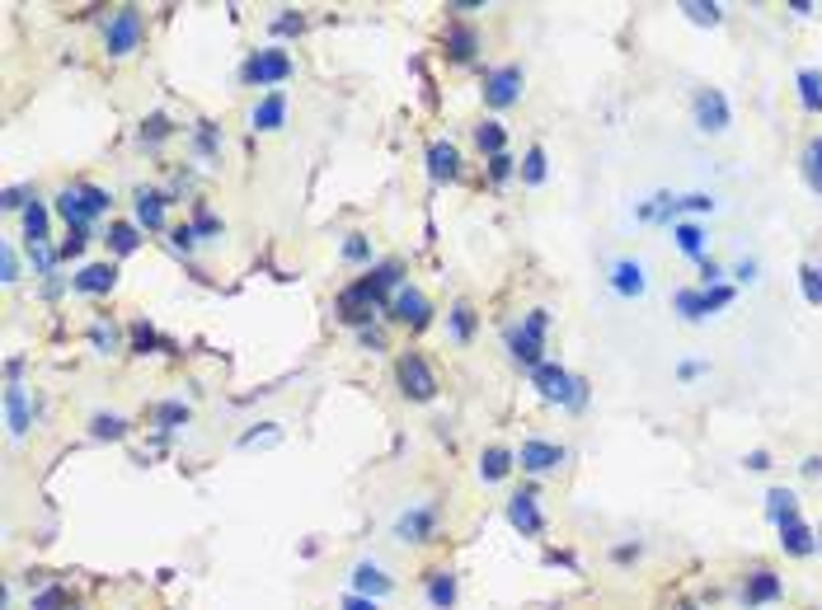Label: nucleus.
<instances>
[{
	"label": "nucleus",
	"instance_id": "obj_1",
	"mask_svg": "<svg viewBox=\"0 0 822 610\" xmlns=\"http://www.w3.org/2000/svg\"><path fill=\"white\" fill-rule=\"evenodd\" d=\"M733 296H738V291H733L728 282H719V287H681V291L672 296V310L687 320V324H700V320H709V315L728 310Z\"/></svg>",
	"mask_w": 822,
	"mask_h": 610
},
{
	"label": "nucleus",
	"instance_id": "obj_2",
	"mask_svg": "<svg viewBox=\"0 0 822 610\" xmlns=\"http://www.w3.org/2000/svg\"><path fill=\"white\" fill-rule=\"evenodd\" d=\"M142 38H146V19H142L136 5H123V10L108 15V24H104V52L108 57H132V52L142 47Z\"/></svg>",
	"mask_w": 822,
	"mask_h": 610
},
{
	"label": "nucleus",
	"instance_id": "obj_3",
	"mask_svg": "<svg viewBox=\"0 0 822 610\" xmlns=\"http://www.w3.org/2000/svg\"><path fill=\"white\" fill-rule=\"evenodd\" d=\"M531 385L540 390L545 404H569V408H583V404H588L583 380H573V376H569L564 367H555V362H540V367L531 371Z\"/></svg>",
	"mask_w": 822,
	"mask_h": 610
},
{
	"label": "nucleus",
	"instance_id": "obj_4",
	"mask_svg": "<svg viewBox=\"0 0 822 610\" xmlns=\"http://www.w3.org/2000/svg\"><path fill=\"white\" fill-rule=\"evenodd\" d=\"M292 57L282 47H263V52H250L244 57V85H259V90H272V85H282V80H292Z\"/></svg>",
	"mask_w": 822,
	"mask_h": 610
},
{
	"label": "nucleus",
	"instance_id": "obj_5",
	"mask_svg": "<svg viewBox=\"0 0 822 610\" xmlns=\"http://www.w3.org/2000/svg\"><path fill=\"white\" fill-rule=\"evenodd\" d=\"M395 376H400L404 399H414V404L437 399V376H432V367H428V357H423V352H400Z\"/></svg>",
	"mask_w": 822,
	"mask_h": 610
},
{
	"label": "nucleus",
	"instance_id": "obj_6",
	"mask_svg": "<svg viewBox=\"0 0 822 610\" xmlns=\"http://www.w3.org/2000/svg\"><path fill=\"white\" fill-rule=\"evenodd\" d=\"M437 531V503L423 497V503H409L400 517H395V540L400 545H428Z\"/></svg>",
	"mask_w": 822,
	"mask_h": 610
},
{
	"label": "nucleus",
	"instance_id": "obj_7",
	"mask_svg": "<svg viewBox=\"0 0 822 610\" xmlns=\"http://www.w3.org/2000/svg\"><path fill=\"white\" fill-rule=\"evenodd\" d=\"M691 118H696V132H705V136H724L728 123H733L724 90H700V94L691 99Z\"/></svg>",
	"mask_w": 822,
	"mask_h": 610
},
{
	"label": "nucleus",
	"instance_id": "obj_8",
	"mask_svg": "<svg viewBox=\"0 0 822 610\" xmlns=\"http://www.w3.org/2000/svg\"><path fill=\"white\" fill-rule=\"evenodd\" d=\"M522 66H493L489 75H484V103L489 108H512L517 99H522Z\"/></svg>",
	"mask_w": 822,
	"mask_h": 610
},
{
	"label": "nucleus",
	"instance_id": "obj_9",
	"mask_svg": "<svg viewBox=\"0 0 822 610\" xmlns=\"http://www.w3.org/2000/svg\"><path fill=\"white\" fill-rule=\"evenodd\" d=\"M569 460L564 447H555V441H540V437H527L522 451H517V465L527 469V475H550V469H560Z\"/></svg>",
	"mask_w": 822,
	"mask_h": 610
},
{
	"label": "nucleus",
	"instance_id": "obj_10",
	"mask_svg": "<svg viewBox=\"0 0 822 610\" xmlns=\"http://www.w3.org/2000/svg\"><path fill=\"white\" fill-rule=\"evenodd\" d=\"M391 320H400V324H409V329H423L428 320H432V305H428V296L419 291V287H400L395 296H391Z\"/></svg>",
	"mask_w": 822,
	"mask_h": 610
},
{
	"label": "nucleus",
	"instance_id": "obj_11",
	"mask_svg": "<svg viewBox=\"0 0 822 610\" xmlns=\"http://www.w3.org/2000/svg\"><path fill=\"white\" fill-rule=\"evenodd\" d=\"M611 291L620 300H639L649 291V268L639 259H616L611 263Z\"/></svg>",
	"mask_w": 822,
	"mask_h": 610
},
{
	"label": "nucleus",
	"instance_id": "obj_12",
	"mask_svg": "<svg viewBox=\"0 0 822 610\" xmlns=\"http://www.w3.org/2000/svg\"><path fill=\"white\" fill-rule=\"evenodd\" d=\"M352 596H367V601H376V596H391L395 592V577H386V568L381 564H371V559H362L358 568H352Z\"/></svg>",
	"mask_w": 822,
	"mask_h": 610
},
{
	"label": "nucleus",
	"instance_id": "obj_13",
	"mask_svg": "<svg viewBox=\"0 0 822 610\" xmlns=\"http://www.w3.org/2000/svg\"><path fill=\"white\" fill-rule=\"evenodd\" d=\"M114 287H118V268L114 263H85L71 277V291H80V296H108Z\"/></svg>",
	"mask_w": 822,
	"mask_h": 610
},
{
	"label": "nucleus",
	"instance_id": "obj_14",
	"mask_svg": "<svg viewBox=\"0 0 822 610\" xmlns=\"http://www.w3.org/2000/svg\"><path fill=\"white\" fill-rule=\"evenodd\" d=\"M132 212H136V226H142V231H164V192L136 188L132 192Z\"/></svg>",
	"mask_w": 822,
	"mask_h": 610
},
{
	"label": "nucleus",
	"instance_id": "obj_15",
	"mask_svg": "<svg viewBox=\"0 0 822 610\" xmlns=\"http://www.w3.org/2000/svg\"><path fill=\"white\" fill-rule=\"evenodd\" d=\"M282 123H287V94H282V90H268V94L254 103L250 127H254V132H278Z\"/></svg>",
	"mask_w": 822,
	"mask_h": 610
},
{
	"label": "nucleus",
	"instance_id": "obj_16",
	"mask_svg": "<svg viewBox=\"0 0 822 610\" xmlns=\"http://www.w3.org/2000/svg\"><path fill=\"white\" fill-rule=\"evenodd\" d=\"M508 521H512L522 536H540V531H545V517H540V507H536L531 493H512V497H508Z\"/></svg>",
	"mask_w": 822,
	"mask_h": 610
},
{
	"label": "nucleus",
	"instance_id": "obj_17",
	"mask_svg": "<svg viewBox=\"0 0 822 610\" xmlns=\"http://www.w3.org/2000/svg\"><path fill=\"white\" fill-rule=\"evenodd\" d=\"M540 348H545V339H540V334H531L527 324H517L512 334H508V352H512V362H517V367H527V371H536V367H540Z\"/></svg>",
	"mask_w": 822,
	"mask_h": 610
},
{
	"label": "nucleus",
	"instance_id": "obj_18",
	"mask_svg": "<svg viewBox=\"0 0 822 610\" xmlns=\"http://www.w3.org/2000/svg\"><path fill=\"white\" fill-rule=\"evenodd\" d=\"M461 174V151L451 142H432L428 146V179L432 183H451Z\"/></svg>",
	"mask_w": 822,
	"mask_h": 610
},
{
	"label": "nucleus",
	"instance_id": "obj_19",
	"mask_svg": "<svg viewBox=\"0 0 822 610\" xmlns=\"http://www.w3.org/2000/svg\"><path fill=\"white\" fill-rule=\"evenodd\" d=\"M52 207H57V216L66 221L71 231H85L90 221H94V216H90V207H85V188H62Z\"/></svg>",
	"mask_w": 822,
	"mask_h": 610
},
{
	"label": "nucleus",
	"instance_id": "obj_20",
	"mask_svg": "<svg viewBox=\"0 0 822 610\" xmlns=\"http://www.w3.org/2000/svg\"><path fill=\"white\" fill-rule=\"evenodd\" d=\"M5 423H10V437H24L34 428V408H29L24 385H10V390H5Z\"/></svg>",
	"mask_w": 822,
	"mask_h": 610
},
{
	"label": "nucleus",
	"instance_id": "obj_21",
	"mask_svg": "<svg viewBox=\"0 0 822 610\" xmlns=\"http://www.w3.org/2000/svg\"><path fill=\"white\" fill-rule=\"evenodd\" d=\"M512 465H517V456L508 447H484L480 451V479L484 484H503L512 475Z\"/></svg>",
	"mask_w": 822,
	"mask_h": 610
},
{
	"label": "nucleus",
	"instance_id": "obj_22",
	"mask_svg": "<svg viewBox=\"0 0 822 610\" xmlns=\"http://www.w3.org/2000/svg\"><path fill=\"white\" fill-rule=\"evenodd\" d=\"M785 592V582L771 573V568H757L752 577H748V587H743V601L748 605H766V601H776Z\"/></svg>",
	"mask_w": 822,
	"mask_h": 610
},
{
	"label": "nucleus",
	"instance_id": "obj_23",
	"mask_svg": "<svg viewBox=\"0 0 822 610\" xmlns=\"http://www.w3.org/2000/svg\"><path fill=\"white\" fill-rule=\"evenodd\" d=\"M780 549L789 554V559H808V554L817 549V536L804 521H789V526H780Z\"/></svg>",
	"mask_w": 822,
	"mask_h": 610
},
{
	"label": "nucleus",
	"instance_id": "obj_24",
	"mask_svg": "<svg viewBox=\"0 0 822 610\" xmlns=\"http://www.w3.org/2000/svg\"><path fill=\"white\" fill-rule=\"evenodd\" d=\"M766 517L776 521V531L789 526V521H804L799 517V497H794L789 488H771V493H766Z\"/></svg>",
	"mask_w": 822,
	"mask_h": 610
},
{
	"label": "nucleus",
	"instance_id": "obj_25",
	"mask_svg": "<svg viewBox=\"0 0 822 610\" xmlns=\"http://www.w3.org/2000/svg\"><path fill=\"white\" fill-rule=\"evenodd\" d=\"M428 605L432 610H451L456 605V573H428Z\"/></svg>",
	"mask_w": 822,
	"mask_h": 610
},
{
	"label": "nucleus",
	"instance_id": "obj_26",
	"mask_svg": "<svg viewBox=\"0 0 822 610\" xmlns=\"http://www.w3.org/2000/svg\"><path fill=\"white\" fill-rule=\"evenodd\" d=\"M104 240H108V249H114L118 259H127V254H136V249H142V226H127V221H114Z\"/></svg>",
	"mask_w": 822,
	"mask_h": 610
},
{
	"label": "nucleus",
	"instance_id": "obj_27",
	"mask_svg": "<svg viewBox=\"0 0 822 610\" xmlns=\"http://www.w3.org/2000/svg\"><path fill=\"white\" fill-rule=\"evenodd\" d=\"M672 240H677V249L687 259H705V226H696V221H677Z\"/></svg>",
	"mask_w": 822,
	"mask_h": 610
},
{
	"label": "nucleus",
	"instance_id": "obj_28",
	"mask_svg": "<svg viewBox=\"0 0 822 610\" xmlns=\"http://www.w3.org/2000/svg\"><path fill=\"white\" fill-rule=\"evenodd\" d=\"M794 85H799V103L808 108V113H822V71L804 66L799 75H794Z\"/></svg>",
	"mask_w": 822,
	"mask_h": 610
},
{
	"label": "nucleus",
	"instance_id": "obj_29",
	"mask_svg": "<svg viewBox=\"0 0 822 610\" xmlns=\"http://www.w3.org/2000/svg\"><path fill=\"white\" fill-rule=\"evenodd\" d=\"M799 170H804V183H808V192H813V198H822V136H813V142L804 146Z\"/></svg>",
	"mask_w": 822,
	"mask_h": 610
},
{
	"label": "nucleus",
	"instance_id": "obj_30",
	"mask_svg": "<svg viewBox=\"0 0 822 610\" xmlns=\"http://www.w3.org/2000/svg\"><path fill=\"white\" fill-rule=\"evenodd\" d=\"M447 329H451L456 343H470V339H475V305H470V300H456L451 315H447Z\"/></svg>",
	"mask_w": 822,
	"mask_h": 610
},
{
	"label": "nucleus",
	"instance_id": "obj_31",
	"mask_svg": "<svg viewBox=\"0 0 822 610\" xmlns=\"http://www.w3.org/2000/svg\"><path fill=\"white\" fill-rule=\"evenodd\" d=\"M475 146L493 160V155H503L508 151V132H503V123H480L475 127Z\"/></svg>",
	"mask_w": 822,
	"mask_h": 610
},
{
	"label": "nucleus",
	"instance_id": "obj_32",
	"mask_svg": "<svg viewBox=\"0 0 822 610\" xmlns=\"http://www.w3.org/2000/svg\"><path fill=\"white\" fill-rule=\"evenodd\" d=\"M475 47H480V38H475V29H456L447 34V52H451V62H470L475 57Z\"/></svg>",
	"mask_w": 822,
	"mask_h": 610
},
{
	"label": "nucleus",
	"instance_id": "obj_33",
	"mask_svg": "<svg viewBox=\"0 0 822 610\" xmlns=\"http://www.w3.org/2000/svg\"><path fill=\"white\" fill-rule=\"evenodd\" d=\"M90 437H99V441H123V437H127V423L118 418V413H94V418H90Z\"/></svg>",
	"mask_w": 822,
	"mask_h": 610
},
{
	"label": "nucleus",
	"instance_id": "obj_34",
	"mask_svg": "<svg viewBox=\"0 0 822 610\" xmlns=\"http://www.w3.org/2000/svg\"><path fill=\"white\" fill-rule=\"evenodd\" d=\"M24 240L29 244H47V207L34 202L29 212H24Z\"/></svg>",
	"mask_w": 822,
	"mask_h": 610
},
{
	"label": "nucleus",
	"instance_id": "obj_35",
	"mask_svg": "<svg viewBox=\"0 0 822 610\" xmlns=\"http://www.w3.org/2000/svg\"><path fill=\"white\" fill-rule=\"evenodd\" d=\"M681 15H687L691 24H700V29H715V24L724 19L719 5H700V0H687V5H681Z\"/></svg>",
	"mask_w": 822,
	"mask_h": 610
},
{
	"label": "nucleus",
	"instance_id": "obj_36",
	"mask_svg": "<svg viewBox=\"0 0 822 610\" xmlns=\"http://www.w3.org/2000/svg\"><path fill=\"white\" fill-rule=\"evenodd\" d=\"M155 418H160V428H183L188 418H193V408H188L183 399H170V404L155 408Z\"/></svg>",
	"mask_w": 822,
	"mask_h": 610
},
{
	"label": "nucleus",
	"instance_id": "obj_37",
	"mask_svg": "<svg viewBox=\"0 0 822 610\" xmlns=\"http://www.w3.org/2000/svg\"><path fill=\"white\" fill-rule=\"evenodd\" d=\"M170 132H174V123L164 118V113H151V118H142V142H146V146H160Z\"/></svg>",
	"mask_w": 822,
	"mask_h": 610
},
{
	"label": "nucleus",
	"instance_id": "obj_38",
	"mask_svg": "<svg viewBox=\"0 0 822 610\" xmlns=\"http://www.w3.org/2000/svg\"><path fill=\"white\" fill-rule=\"evenodd\" d=\"M522 183H531V188L545 183V151H540V146H531L527 160H522Z\"/></svg>",
	"mask_w": 822,
	"mask_h": 610
},
{
	"label": "nucleus",
	"instance_id": "obj_39",
	"mask_svg": "<svg viewBox=\"0 0 822 610\" xmlns=\"http://www.w3.org/2000/svg\"><path fill=\"white\" fill-rule=\"evenodd\" d=\"M193 231H198V240H216V235H222V221L207 212V202L193 207Z\"/></svg>",
	"mask_w": 822,
	"mask_h": 610
},
{
	"label": "nucleus",
	"instance_id": "obj_40",
	"mask_svg": "<svg viewBox=\"0 0 822 610\" xmlns=\"http://www.w3.org/2000/svg\"><path fill=\"white\" fill-rule=\"evenodd\" d=\"M57 254H62V249H52V244H29V263H34V272H43V277H52Z\"/></svg>",
	"mask_w": 822,
	"mask_h": 610
},
{
	"label": "nucleus",
	"instance_id": "obj_41",
	"mask_svg": "<svg viewBox=\"0 0 822 610\" xmlns=\"http://www.w3.org/2000/svg\"><path fill=\"white\" fill-rule=\"evenodd\" d=\"M799 282H804V300H808V305H822V272H817L813 263L799 268Z\"/></svg>",
	"mask_w": 822,
	"mask_h": 610
},
{
	"label": "nucleus",
	"instance_id": "obj_42",
	"mask_svg": "<svg viewBox=\"0 0 822 610\" xmlns=\"http://www.w3.org/2000/svg\"><path fill=\"white\" fill-rule=\"evenodd\" d=\"M85 188V207H90V216H104L108 207H114V192L108 188H94V183H80Z\"/></svg>",
	"mask_w": 822,
	"mask_h": 610
},
{
	"label": "nucleus",
	"instance_id": "obj_43",
	"mask_svg": "<svg viewBox=\"0 0 822 610\" xmlns=\"http://www.w3.org/2000/svg\"><path fill=\"white\" fill-rule=\"evenodd\" d=\"M29 610H66V592L62 587H43V592H34Z\"/></svg>",
	"mask_w": 822,
	"mask_h": 610
},
{
	"label": "nucleus",
	"instance_id": "obj_44",
	"mask_svg": "<svg viewBox=\"0 0 822 610\" xmlns=\"http://www.w3.org/2000/svg\"><path fill=\"white\" fill-rule=\"evenodd\" d=\"M343 259H348V263H367V259H371V240H367V235H348V240H343Z\"/></svg>",
	"mask_w": 822,
	"mask_h": 610
},
{
	"label": "nucleus",
	"instance_id": "obj_45",
	"mask_svg": "<svg viewBox=\"0 0 822 610\" xmlns=\"http://www.w3.org/2000/svg\"><path fill=\"white\" fill-rule=\"evenodd\" d=\"M278 437H282V428H278V423H263V432H244V437H240V447H244V451H250V447H272Z\"/></svg>",
	"mask_w": 822,
	"mask_h": 610
},
{
	"label": "nucleus",
	"instance_id": "obj_46",
	"mask_svg": "<svg viewBox=\"0 0 822 610\" xmlns=\"http://www.w3.org/2000/svg\"><path fill=\"white\" fill-rule=\"evenodd\" d=\"M0 282H5V287L19 282V254H15V244L0 249Z\"/></svg>",
	"mask_w": 822,
	"mask_h": 610
},
{
	"label": "nucleus",
	"instance_id": "obj_47",
	"mask_svg": "<svg viewBox=\"0 0 822 610\" xmlns=\"http://www.w3.org/2000/svg\"><path fill=\"white\" fill-rule=\"evenodd\" d=\"M489 179H493V183H503V179H512V155H508V151L489 160Z\"/></svg>",
	"mask_w": 822,
	"mask_h": 610
},
{
	"label": "nucleus",
	"instance_id": "obj_48",
	"mask_svg": "<svg viewBox=\"0 0 822 610\" xmlns=\"http://www.w3.org/2000/svg\"><path fill=\"white\" fill-rule=\"evenodd\" d=\"M719 282H724V263L700 259V287H719Z\"/></svg>",
	"mask_w": 822,
	"mask_h": 610
},
{
	"label": "nucleus",
	"instance_id": "obj_49",
	"mask_svg": "<svg viewBox=\"0 0 822 610\" xmlns=\"http://www.w3.org/2000/svg\"><path fill=\"white\" fill-rule=\"evenodd\" d=\"M719 202L709 198V192H687V198H681V212H715Z\"/></svg>",
	"mask_w": 822,
	"mask_h": 610
},
{
	"label": "nucleus",
	"instance_id": "obj_50",
	"mask_svg": "<svg viewBox=\"0 0 822 610\" xmlns=\"http://www.w3.org/2000/svg\"><path fill=\"white\" fill-rule=\"evenodd\" d=\"M90 339H94V348H99V352H114V348H118L114 324H94V334H90Z\"/></svg>",
	"mask_w": 822,
	"mask_h": 610
},
{
	"label": "nucleus",
	"instance_id": "obj_51",
	"mask_svg": "<svg viewBox=\"0 0 822 610\" xmlns=\"http://www.w3.org/2000/svg\"><path fill=\"white\" fill-rule=\"evenodd\" d=\"M170 240H174V249H179V254H193V249H198V231H193V226H179Z\"/></svg>",
	"mask_w": 822,
	"mask_h": 610
},
{
	"label": "nucleus",
	"instance_id": "obj_52",
	"mask_svg": "<svg viewBox=\"0 0 822 610\" xmlns=\"http://www.w3.org/2000/svg\"><path fill=\"white\" fill-rule=\"evenodd\" d=\"M85 244H90V231H71V235L62 240V259H75Z\"/></svg>",
	"mask_w": 822,
	"mask_h": 610
},
{
	"label": "nucleus",
	"instance_id": "obj_53",
	"mask_svg": "<svg viewBox=\"0 0 822 610\" xmlns=\"http://www.w3.org/2000/svg\"><path fill=\"white\" fill-rule=\"evenodd\" d=\"M34 202H29V188H10L5 192V212H29Z\"/></svg>",
	"mask_w": 822,
	"mask_h": 610
},
{
	"label": "nucleus",
	"instance_id": "obj_54",
	"mask_svg": "<svg viewBox=\"0 0 822 610\" xmlns=\"http://www.w3.org/2000/svg\"><path fill=\"white\" fill-rule=\"evenodd\" d=\"M216 146H222V142H216V127L203 123V127H198V151H203V155H216Z\"/></svg>",
	"mask_w": 822,
	"mask_h": 610
},
{
	"label": "nucleus",
	"instance_id": "obj_55",
	"mask_svg": "<svg viewBox=\"0 0 822 610\" xmlns=\"http://www.w3.org/2000/svg\"><path fill=\"white\" fill-rule=\"evenodd\" d=\"M757 272H761V263H757V259H743V263L733 268V282H757Z\"/></svg>",
	"mask_w": 822,
	"mask_h": 610
},
{
	"label": "nucleus",
	"instance_id": "obj_56",
	"mask_svg": "<svg viewBox=\"0 0 822 610\" xmlns=\"http://www.w3.org/2000/svg\"><path fill=\"white\" fill-rule=\"evenodd\" d=\"M358 339H362V348H386V334H381V329H371V324L362 329Z\"/></svg>",
	"mask_w": 822,
	"mask_h": 610
},
{
	"label": "nucleus",
	"instance_id": "obj_57",
	"mask_svg": "<svg viewBox=\"0 0 822 610\" xmlns=\"http://www.w3.org/2000/svg\"><path fill=\"white\" fill-rule=\"evenodd\" d=\"M343 610H376V601H367V596H343Z\"/></svg>",
	"mask_w": 822,
	"mask_h": 610
},
{
	"label": "nucleus",
	"instance_id": "obj_58",
	"mask_svg": "<svg viewBox=\"0 0 822 610\" xmlns=\"http://www.w3.org/2000/svg\"><path fill=\"white\" fill-rule=\"evenodd\" d=\"M743 465H748V469H771V456H766V451H752Z\"/></svg>",
	"mask_w": 822,
	"mask_h": 610
},
{
	"label": "nucleus",
	"instance_id": "obj_59",
	"mask_svg": "<svg viewBox=\"0 0 822 610\" xmlns=\"http://www.w3.org/2000/svg\"><path fill=\"white\" fill-rule=\"evenodd\" d=\"M700 371H705L700 362H681V367H677V376H681V380H696Z\"/></svg>",
	"mask_w": 822,
	"mask_h": 610
},
{
	"label": "nucleus",
	"instance_id": "obj_60",
	"mask_svg": "<svg viewBox=\"0 0 822 610\" xmlns=\"http://www.w3.org/2000/svg\"><path fill=\"white\" fill-rule=\"evenodd\" d=\"M799 469H804V475H808V479H817V475H822V456H808V460H804Z\"/></svg>",
	"mask_w": 822,
	"mask_h": 610
},
{
	"label": "nucleus",
	"instance_id": "obj_61",
	"mask_svg": "<svg viewBox=\"0 0 822 610\" xmlns=\"http://www.w3.org/2000/svg\"><path fill=\"white\" fill-rule=\"evenodd\" d=\"M817 554H822V536H817Z\"/></svg>",
	"mask_w": 822,
	"mask_h": 610
},
{
	"label": "nucleus",
	"instance_id": "obj_62",
	"mask_svg": "<svg viewBox=\"0 0 822 610\" xmlns=\"http://www.w3.org/2000/svg\"><path fill=\"white\" fill-rule=\"evenodd\" d=\"M681 610H691V605H681Z\"/></svg>",
	"mask_w": 822,
	"mask_h": 610
},
{
	"label": "nucleus",
	"instance_id": "obj_63",
	"mask_svg": "<svg viewBox=\"0 0 822 610\" xmlns=\"http://www.w3.org/2000/svg\"><path fill=\"white\" fill-rule=\"evenodd\" d=\"M75 610H80V605H75Z\"/></svg>",
	"mask_w": 822,
	"mask_h": 610
}]
</instances>
